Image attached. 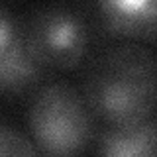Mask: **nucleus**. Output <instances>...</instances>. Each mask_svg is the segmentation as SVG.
<instances>
[{"instance_id":"f257e3e1","label":"nucleus","mask_w":157,"mask_h":157,"mask_svg":"<svg viewBox=\"0 0 157 157\" xmlns=\"http://www.w3.org/2000/svg\"><path fill=\"white\" fill-rule=\"evenodd\" d=\"M82 98L92 116L110 126H132L153 118L157 102V59L149 47L126 41L92 59Z\"/></svg>"},{"instance_id":"f03ea898","label":"nucleus","mask_w":157,"mask_h":157,"mask_svg":"<svg viewBox=\"0 0 157 157\" xmlns=\"http://www.w3.org/2000/svg\"><path fill=\"white\" fill-rule=\"evenodd\" d=\"M28 128L39 157H78L92 141L94 120L69 82H49L32 96Z\"/></svg>"},{"instance_id":"7ed1b4c3","label":"nucleus","mask_w":157,"mask_h":157,"mask_svg":"<svg viewBox=\"0 0 157 157\" xmlns=\"http://www.w3.org/2000/svg\"><path fill=\"white\" fill-rule=\"evenodd\" d=\"M22 32L29 55L41 69H75L88 49V26L78 10L65 4L41 6L28 14Z\"/></svg>"},{"instance_id":"20e7f679","label":"nucleus","mask_w":157,"mask_h":157,"mask_svg":"<svg viewBox=\"0 0 157 157\" xmlns=\"http://www.w3.org/2000/svg\"><path fill=\"white\" fill-rule=\"evenodd\" d=\"M41 69L29 55L22 22L0 4V90L24 92L41 81Z\"/></svg>"},{"instance_id":"39448f33","label":"nucleus","mask_w":157,"mask_h":157,"mask_svg":"<svg viewBox=\"0 0 157 157\" xmlns=\"http://www.w3.org/2000/svg\"><path fill=\"white\" fill-rule=\"evenodd\" d=\"M98 18L110 36L153 41L157 6L153 0H106L98 4Z\"/></svg>"},{"instance_id":"423d86ee","label":"nucleus","mask_w":157,"mask_h":157,"mask_svg":"<svg viewBox=\"0 0 157 157\" xmlns=\"http://www.w3.org/2000/svg\"><path fill=\"white\" fill-rule=\"evenodd\" d=\"M155 116L132 126H110L98 137V157H155Z\"/></svg>"},{"instance_id":"0eeeda50","label":"nucleus","mask_w":157,"mask_h":157,"mask_svg":"<svg viewBox=\"0 0 157 157\" xmlns=\"http://www.w3.org/2000/svg\"><path fill=\"white\" fill-rule=\"evenodd\" d=\"M0 157H39V153L28 136L8 124H0Z\"/></svg>"}]
</instances>
